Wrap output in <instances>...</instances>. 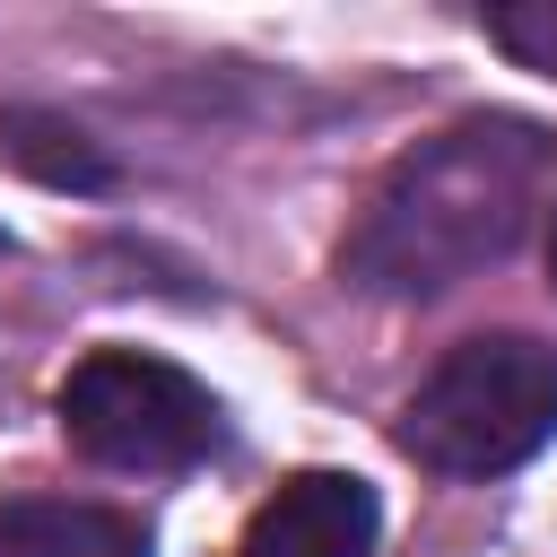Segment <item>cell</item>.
<instances>
[{
  "mask_svg": "<svg viewBox=\"0 0 557 557\" xmlns=\"http://www.w3.org/2000/svg\"><path fill=\"white\" fill-rule=\"evenodd\" d=\"M548 165H557V139L531 113L444 122L435 139L400 148L392 174L366 191V209L339 244V278L383 305H435V296L470 287L531 235Z\"/></svg>",
  "mask_w": 557,
  "mask_h": 557,
  "instance_id": "6da1fadb",
  "label": "cell"
},
{
  "mask_svg": "<svg viewBox=\"0 0 557 557\" xmlns=\"http://www.w3.org/2000/svg\"><path fill=\"white\" fill-rule=\"evenodd\" d=\"M557 444V348L531 331H479L426 366L400 409V453L444 479H505Z\"/></svg>",
  "mask_w": 557,
  "mask_h": 557,
  "instance_id": "7a4b0ae2",
  "label": "cell"
},
{
  "mask_svg": "<svg viewBox=\"0 0 557 557\" xmlns=\"http://www.w3.org/2000/svg\"><path fill=\"white\" fill-rule=\"evenodd\" d=\"M61 435L96 461V470H200L209 453H226V409L200 374L148 357V348H87L61 383Z\"/></svg>",
  "mask_w": 557,
  "mask_h": 557,
  "instance_id": "3957f363",
  "label": "cell"
},
{
  "mask_svg": "<svg viewBox=\"0 0 557 557\" xmlns=\"http://www.w3.org/2000/svg\"><path fill=\"white\" fill-rule=\"evenodd\" d=\"M383 505L348 470H296L244 531V557H374Z\"/></svg>",
  "mask_w": 557,
  "mask_h": 557,
  "instance_id": "277c9868",
  "label": "cell"
},
{
  "mask_svg": "<svg viewBox=\"0 0 557 557\" xmlns=\"http://www.w3.org/2000/svg\"><path fill=\"white\" fill-rule=\"evenodd\" d=\"M0 557H148V531L113 505L17 496V505H0Z\"/></svg>",
  "mask_w": 557,
  "mask_h": 557,
  "instance_id": "5b68a950",
  "label": "cell"
},
{
  "mask_svg": "<svg viewBox=\"0 0 557 557\" xmlns=\"http://www.w3.org/2000/svg\"><path fill=\"white\" fill-rule=\"evenodd\" d=\"M479 35L496 52H513L522 70L557 78V0H522V9H479Z\"/></svg>",
  "mask_w": 557,
  "mask_h": 557,
  "instance_id": "8992f818",
  "label": "cell"
},
{
  "mask_svg": "<svg viewBox=\"0 0 557 557\" xmlns=\"http://www.w3.org/2000/svg\"><path fill=\"white\" fill-rule=\"evenodd\" d=\"M548 278H557V209H548Z\"/></svg>",
  "mask_w": 557,
  "mask_h": 557,
  "instance_id": "52a82bcc",
  "label": "cell"
}]
</instances>
